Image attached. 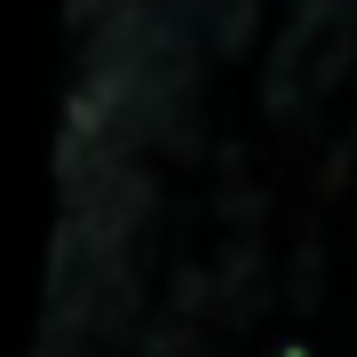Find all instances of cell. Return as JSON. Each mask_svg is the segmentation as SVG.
<instances>
[{
	"label": "cell",
	"instance_id": "1",
	"mask_svg": "<svg viewBox=\"0 0 357 357\" xmlns=\"http://www.w3.org/2000/svg\"><path fill=\"white\" fill-rule=\"evenodd\" d=\"M255 24H262V0H215V8L199 16V32H206V56H246Z\"/></svg>",
	"mask_w": 357,
	"mask_h": 357
},
{
	"label": "cell",
	"instance_id": "2",
	"mask_svg": "<svg viewBox=\"0 0 357 357\" xmlns=\"http://www.w3.org/2000/svg\"><path fill=\"white\" fill-rule=\"evenodd\" d=\"M135 357H199V342L183 333V310H175V318H167V326H159V333H151V342H143Z\"/></svg>",
	"mask_w": 357,
	"mask_h": 357
},
{
	"label": "cell",
	"instance_id": "3",
	"mask_svg": "<svg viewBox=\"0 0 357 357\" xmlns=\"http://www.w3.org/2000/svg\"><path fill=\"white\" fill-rule=\"evenodd\" d=\"M103 8H119V0H72V8H64V24H72V32H88Z\"/></svg>",
	"mask_w": 357,
	"mask_h": 357
}]
</instances>
